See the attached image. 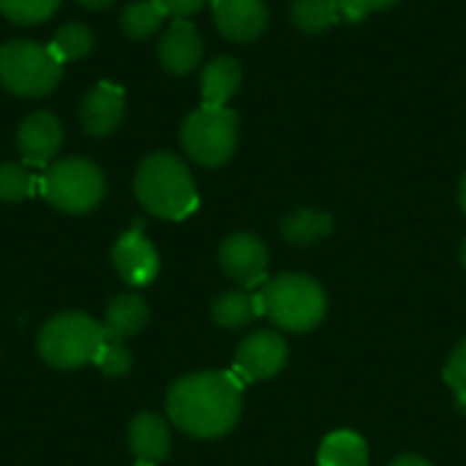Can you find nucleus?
Masks as SVG:
<instances>
[{
  "instance_id": "obj_1",
  "label": "nucleus",
  "mask_w": 466,
  "mask_h": 466,
  "mask_svg": "<svg viewBox=\"0 0 466 466\" xmlns=\"http://www.w3.org/2000/svg\"><path fill=\"white\" fill-rule=\"evenodd\" d=\"M243 410V382L232 371H199L177 380L167 396L172 423L194 440L232 431Z\"/></svg>"
},
{
  "instance_id": "obj_2",
  "label": "nucleus",
  "mask_w": 466,
  "mask_h": 466,
  "mask_svg": "<svg viewBox=\"0 0 466 466\" xmlns=\"http://www.w3.org/2000/svg\"><path fill=\"white\" fill-rule=\"evenodd\" d=\"M134 191L147 213L167 221H180L191 216L199 205L188 167L172 153L147 156L137 169Z\"/></svg>"
},
{
  "instance_id": "obj_3",
  "label": "nucleus",
  "mask_w": 466,
  "mask_h": 466,
  "mask_svg": "<svg viewBox=\"0 0 466 466\" xmlns=\"http://www.w3.org/2000/svg\"><path fill=\"white\" fill-rule=\"evenodd\" d=\"M257 317H270L281 330L306 333L317 328L328 311L322 287L300 273H281L254 292Z\"/></svg>"
},
{
  "instance_id": "obj_4",
  "label": "nucleus",
  "mask_w": 466,
  "mask_h": 466,
  "mask_svg": "<svg viewBox=\"0 0 466 466\" xmlns=\"http://www.w3.org/2000/svg\"><path fill=\"white\" fill-rule=\"evenodd\" d=\"M104 341V325L79 311L52 317L38 333V355L55 369H79L96 360Z\"/></svg>"
},
{
  "instance_id": "obj_5",
  "label": "nucleus",
  "mask_w": 466,
  "mask_h": 466,
  "mask_svg": "<svg viewBox=\"0 0 466 466\" xmlns=\"http://www.w3.org/2000/svg\"><path fill=\"white\" fill-rule=\"evenodd\" d=\"M63 63L49 46L35 41H8L0 46V82L22 98H41L60 82Z\"/></svg>"
},
{
  "instance_id": "obj_6",
  "label": "nucleus",
  "mask_w": 466,
  "mask_h": 466,
  "mask_svg": "<svg viewBox=\"0 0 466 466\" xmlns=\"http://www.w3.org/2000/svg\"><path fill=\"white\" fill-rule=\"evenodd\" d=\"M41 197L63 213L93 210L106 191L104 172L87 158H63L38 177Z\"/></svg>"
},
{
  "instance_id": "obj_7",
  "label": "nucleus",
  "mask_w": 466,
  "mask_h": 466,
  "mask_svg": "<svg viewBox=\"0 0 466 466\" xmlns=\"http://www.w3.org/2000/svg\"><path fill=\"white\" fill-rule=\"evenodd\" d=\"M186 153L202 167H221L238 147V115L229 106L202 104L191 112L180 128Z\"/></svg>"
},
{
  "instance_id": "obj_8",
  "label": "nucleus",
  "mask_w": 466,
  "mask_h": 466,
  "mask_svg": "<svg viewBox=\"0 0 466 466\" xmlns=\"http://www.w3.org/2000/svg\"><path fill=\"white\" fill-rule=\"evenodd\" d=\"M218 262L232 281L248 289L268 281V248L257 235L248 232L229 235L218 248Z\"/></svg>"
},
{
  "instance_id": "obj_9",
  "label": "nucleus",
  "mask_w": 466,
  "mask_h": 466,
  "mask_svg": "<svg viewBox=\"0 0 466 466\" xmlns=\"http://www.w3.org/2000/svg\"><path fill=\"white\" fill-rule=\"evenodd\" d=\"M287 341L273 330H259L248 336L235 355V377L246 382H259L276 377L287 363Z\"/></svg>"
},
{
  "instance_id": "obj_10",
  "label": "nucleus",
  "mask_w": 466,
  "mask_h": 466,
  "mask_svg": "<svg viewBox=\"0 0 466 466\" xmlns=\"http://www.w3.org/2000/svg\"><path fill=\"white\" fill-rule=\"evenodd\" d=\"M112 265L117 270V276L131 284V287H147L150 281H156L158 276V254L153 248V243L142 235V224L137 221V227L126 235H120V240L112 248Z\"/></svg>"
},
{
  "instance_id": "obj_11",
  "label": "nucleus",
  "mask_w": 466,
  "mask_h": 466,
  "mask_svg": "<svg viewBox=\"0 0 466 466\" xmlns=\"http://www.w3.org/2000/svg\"><path fill=\"white\" fill-rule=\"evenodd\" d=\"M16 145L27 167H46L63 145V126L52 112H30L19 123Z\"/></svg>"
},
{
  "instance_id": "obj_12",
  "label": "nucleus",
  "mask_w": 466,
  "mask_h": 466,
  "mask_svg": "<svg viewBox=\"0 0 466 466\" xmlns=\"http://www.w3.org/2000/svg\"><path fill=\"white\" fill-rule=\"evenodd\" d=\"M213 19L224 38L248 44L262 35L268 25L265 0H213Z\"/></svg>"
},
{
  "instance_id": "obj_13",
  "label": "nucleus",
  "mask_w": 466,
  "mask_h": 466,
  "mask_svg": "<svg viewBox=\"0 0 466 466\" xmlns=\"http://www.w3.org/2000/svg\"><path fill=\"white\" fill-rule=\"evenodd\" d=\"M158 60L175 76H183L199 66L202 38L188 19H172L169 30L158 41Z\"/></svg>"
},
{
  "instance_id": "obj_14",
  "label": "nucleus",
  "mask_w": 466,
  "mask_h": 466,
  "mask_svg": "<svg viewBox=\"0 0 466 466\" xmlns=\"http://www.w3.org/2000/svg\"><path fill=\"white\" fill-rule=\"evenodd\" d=\"M126 104H123V90L112 82H98L79 106V117L87 134L93 137H106L112 134L120 120H123Z\"/></svg>"
},
{
  "instance_id": "obj_15",
  "label": "nucleus",
  "mask_w": 466,
  "mask_h": 466,
  "mask_svg": "<svg viewBox=\"0 0 466 466\" xmlns=\"http://www.w3.org/2000/svg\"><path fill=\"white\" fill-rule=\"evenodd\" d=\"M128 442H131L137 461H147V464L164 461L172 451L169 426L164 418H158L153 412H142L134 418V423L128 429Z\"/></svg>"
},
{
  "instance_id": "obj_16",
  "label": "nucleus",
  "mask_w": 466,
  "mask_h": 466,
  "mask_svg": "<svg viewBox=\"0 0 466 466\" xmlns=\"http://www.w3.org/2000/svg\"><path fill=\"white\" fill-rule=\"evenodd\" d=\"M147 317H150V309L147 303L134 295V292H126V295H117L109 309H106V317H104V330L120 341L137 336L145 325H147Z\"/></svg>"
},
{
  "instance_id": "obj_17",
  "label": "nucleus",
  "mask_w": 466,
  "mask_h": 466,
  "mask_svg": "<svg viewBox=\"0 0 466 466\" xmlns=\"http://www.w3.org/2000/svg\"><path fill=\"white\" fill-rule=\"evenodd\" d=\"M243 82V71L232 57H213L202 71V98L208 106H227V101L238 93Z\"/></svg>"
},
{
  "instance_id": "obj_18",
  "label": "nucleus",
  "mask_w": 466,
  "mask_h": 466,
  "mask_svg": "<svg viewBox=\"0 0 466 466\" xmlns=\"http://www.w3.org/2000/svg\"><path fill=\"white\" fill-rule=\"evenodd\" d=\"M333 232V218L322 210H292L281 221V238L292 246H311Z\"/></svg>"
},
{
  "instance_id": "obj_19",
  "label": "nucleus",
  "mask_w": 466,
  "mask_h": 466,
  "mask_svg": "<svg viewBox=\"0 0 466 466\" xmlns=\"http://www.w3.org/2000/svg\"><path fill=\"white\" fill-rule=\"evenodd\" d=\"M319 466H369V448L360 434L355 431H336L330 434L317 456Z\"/></svg>"
},
{
  "instance_id": "obj_20",
  "label": "nucleus",
  "mask_w": 466,
  "mask_h": 466,
  "mask_svg": "<svg viewBox=\"0 0 466 466\" xmlns=\"http://www.w3.org/2000/svg\"><path fill=\"white\" fill-rule=\"evenodd\" d=\"M167 16H169V11L164 8L161 0H137L131 5H126V11L120 16V27L128 38L142 41V38H150L164 25Z\"/></svg>"
},
{
  "instance_id": "obj_21",
  "label": "nucleus",
  "mask_w": 466,
  "mask_h": 466,
  "mask_svg": "<svg viewBox=\"0 0 466 466\" xmlns=\"http://www.w3.org/2000/svg\"><path fill=\"white\" fill-rule=\"evenodd\" d=\"M289 19L303 33H325L341 19V8L336 0H295Z\"/></svg>"
},
{
  "instance_id": "obj_22",
  "label": "nucleus",
  "mask_w": 466,
  "mask_h": 466,
  "mask_svg": "<svg viewBox=\"0 0 466 466\" xmlns=\"http://www.w3.org/2000/svg\"><path fill=\"white\" fill-rule=\"evenodd\" d=\"M254 317H257V306H254L251 292L229 289V292H221L213 303V322L227 330H240Z\"/></svg>"
},
{
  "instance_id": "obj_23",
  "label": "nucleus",
  "mask_w": 466,
  "mask_h": 466,
  "mask_svg": "<svg viewBox=\"0 0 466 466\" xmlns=\"http://www.w3.org/2000/svg\"><path fill=\"white\" fill-rule=\"evenodd\" d=\"M49 49L55 52V57H57L60 63L79 60V57H85V55L93 49V33H90L87 25L68 22V25H63V27L55 33V41L49 44Z\"/></svg>"
},
{
  "instance_id": "obj_24",
  "label": "nucleus",
  "mask_w": 466,
  "mask_h": 466,
  "mask_svg": "<svg viewBox=\"0 0 466 466\" xmlns=\"http://www.w3.org/2000/svg\"><path fill=\"white\" fill-rule=\"evenodd\" d=\"M38 188V177L27 172V167L19 164H0V199L3 202H19L33 197Z\"/></svg>"
},
{
  "instance_id": "obj_25",
  "label": "nucleus",
  "mask_w": 466,
  "mask_h": 466,
  "mask_svg": "<svg viewBox=\"0 0 466 466\" xmlns=\"http://www.w3.org/2000/svg\"><path fill=\"white\" fill-rule=\"evenodd\" d=\"M60 0H0V11L5 19L16 25H38L57 11Z\"/></svg>"
},
{
  "instance_id": "obj_26",
  "label": "nucleus",
  "mask_w": 466,
  "mask_h": 466,
  "mask_svg": "<svg viewBox=\"0 0 466 466\" xmlns=\"http://www.w3.org/2000/svg\"><path fill=\"white\" fill-rule=\"evenodd\" d=\"M93 363H96L109 380H117V377H123V374L131 371V355H128V350L123 347L120 339L109 336L106 330H104V341H101V350H98V355H96Z\"/></svg>"
},
{
  "instance_id": "obj_27",
  "label": "nucleus",
  "mask_w": 466,
  "mask_h": 466,
  "mask_svg": "<svg viewBox=\"0 0 466 466\" xmlns=\"http://www.w3.org/2000/svg\"><path fill=\"white\" fill-rule=\"evenodd\" d=\"M445 382L456 390L459 407L466 412V339L453 350V355L445 366Z\"/></svg>"
},
{
  "instance_id": "obj_28",
  "label": "nucleus",
  "mask_w": 466,
  "mask_h": 466,
  "mask_svg": "<svg viewBox=\"0 0 466 466\" xmlns=\"http://www.w3.org/2000/svg\"><path fill=\"white\" fill-rule=\"evenodd\" d=\"M339 8H341V19L347 22H360L363 16L374 14V11H382V8H390L396 5L399 0H336Z\"/></svg>"
},
{
  "instance_id": "obj_29",
  "label": "nucleus",
  "mask_w": 466,
  "mask_h": 466,
  "mask_svg": "<svg viewBox=\"0 0 466 466\" xmlns=\"http://www.w3.org/2000/svg\"><path fill=\"white\" fill-rule=\"evenodd\" d=\"M161 3H164V8H167L172 16H177V19H186V16L197 14V11L205 5V0H161Z\"/></svg>"
},
{
  "instance_id": "obj_30",
  "label": "nucleus",
  "mask_w": 466,
  "mask_h": 466,
  "mask_svg": "<svg viewBox=\"0 0 466 466\" xmlns=\"http://www.w3.org/2000/svg\"><path fill=\"white\" fill-rule=\"evenodd\" d=\"M390 466H431L426 459H420V456H401V459H396Z\"/></svg>"
},
{
  "instance_id": "obj_31",
  "label": "nucleus",
  "mask_w": 466,
  "mask_h": 466,
  "mask_svg": "<svg viewBox=\"0 0 466 466\" xmlns=\"http://www.w3.org/2000/svg\"><path fill=\"white\" fill-rule=\"evenodd\" d=\"M76 3H82L85 8H93V11H101V8H109L115 0H76Z\"/></svg>"
},
{
  "instance_id": "obj_32",
  "label": "nucleus",
  "mask_w": 466,
  "mask_h": 466,
  "mask_svg": "<svg viewBox=\"0 0 466 466\" xmlns=\"http://www.w3.org/2000/svg\"><path fill=\"white\" fill-rule=\"evenodd\" d=\"M459 202H461V210L466 213V175L464 180H461V188H459Z\"/></svg>"
},
{
  "instance_id": "obj_33",
  "label": "nucleus",
  "mask_w": 466,
  "mask_h": 466,
  "mask_svg": "<svg viewBox=\"0 0 466 466\" xmlns=\"http://www.w3.org/2000/svg\"><path fill=\"white\" fill-rule=\"evenodd\" d=\"M461 265L466 268V240H464V246H461Z\"/></svg>"
},
{
  "instance_id": "obj_34",
  "label": "nucleus",
  "mask_w": 466,
  "mask_h": 466,
  "mask_svg": "<svg viewBox=\"0 0 466 466\" xmlns=\"http://www.w3.org/2000/svg\"><path fill=\"white\" fill-rule=\"evenodd\" d=\"M134 466H156V464H147V461H137Z\"/></svg>"
}]
</instances>
